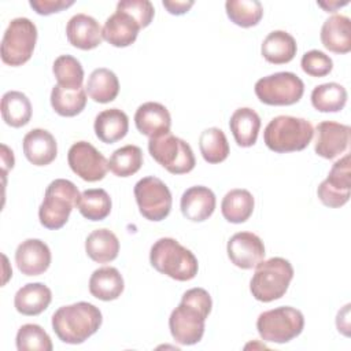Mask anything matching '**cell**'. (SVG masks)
I'll list each match as a JSON object with an SVG mask.
<instances>
[{"label": "cell", "instance_id": "cell-13", "mask_svg": "<svg viewBox=\"0 0 351 351\" xmlns=\"http://www.w3.org/2000/svg\"><path fill=\"white\" fill-rule=\"evenodd\" d=\"M70 169L84 181L96 182L106 177L108 160L88 141L74 143L67 152Z\"/></svg>", "mask_w": 351, "mask_h": 351}, {"label": "cell", "instance_id": "cell-29", "mask_svg": "<svg viewBox=\"0 0 351 351\" xmlns=\"http://www.w3.org/2000/svg\"><path fill=\"white\" fill-rule=\"evenodd\" d=\"M85 90L96 103H110L119 93V81L114 71L106 67H99L90 73L86 81Z\"/></svg>", "mask_w": 351, "mask_h": 351}, {"label": "cell", "instance_id": "cell-3", "mask_svg": "<svg viewBox=\"0 0 351 351\" xmlns=\"http://www.w3.org/2000/svg\"><path fill=\"white\" fill-rule=\"evenodd\" d=\"M149 262L156 271L177 281H189L199 270L195 254L171 237H162L152 244Z\"/></svg>", "mask_w": 351, "mask_h": 351}, {"label": "cell", "instance_id": "cell-19", "mask_svg": "<svg viewBox=\"0 0 351 351\" xmlns=\"http://www.w3.org/2000/svg\"><path fill=\"white\" fill-rule=\"evenodd\" d=\"M26 159L34 166H47L52 163L58 155V144L52 133L45 129L29 130L22 141Z\"/></svg>", "mask_w": 351, "mask_h": 351}, {"label": "cell", "instance_id": "cell-1", "mask_svg": "<svg viewBox=\"0 0 351 351\" xmlns=\"http://www.w3.org/2000/svg\"><path fill=\"white\" fill-rule=\"evenodd\" d=\"M211 296L204 288H191L184 292L180 304L169 318L173 339L182 346L199 343L204 335V322L211 313Z\"/></svg>", "mask_w": 351, "mask_h": 351}, {"label": "cell", "instance_id": "cell-20", "mask_svg": "<svg viewBox=\"0 0 351 351\" xmlns=\"http://www.w3.org/2000/svg\"><path fill=\"white\" fill-rule=\"evenodd\" d=\"M217 199L214 192L203 185L188 188L180 202L182 215L192 222H203L208 219L215 210Z\"/></svg>", "mask_w": 351, "mask_h": 351}, {"label": "cell", "instance_id": "cell-14", "mask_svg": "<svg viewBox=\"0 0 351 351\" xmlns=\"http://www.w3.org/2000/svg\"><path fill=\"white\" fill-rule=\"evenodd\" d=\"M230 262L244 270L255 267L265 258V244L259 236L252 232L234 233L226 245Z\"/></svg>", "mask_w": 351, "mask_h": 351}, {"label": "cell", "instance_id": "cell-41", "mask_svg": "<svg viewBox=\"0 0 351 351\" xmlns=\"http://www.w3.org/2000/svg\"><path fill=\"white\" fill-rule=\"evenodd\" d=\"M117 11L129 14L140 27H147L155 15V8L149 0H121L117 4Z\"/></svg>", "mask_w": 351, "mask_h": 351}, {"label": "cell", "instance_id": "cell-32", "mask_svg": "<svg viewBox=\"0 0 351 351\" xmlns=\"http://www.w3.org/2000/svg\"><path fill=\"white\" fill-rule=\"evenodd\" d=\"M347 103V90L337 82L317 85L311 92V104L321 112H337Z\"/></svg>", "mask_w": 351, "mask_h": 351}, {"label": "cell", "instance_id": "cell-25", "mask_svg": "<svg viewBox=\"0 0 351 351\" xmlns=\"http://www.w3.org/2000/svg\"><path fill=\"white\" fill-rule=\"evenodd\" d=\"M125 282L119 270L112 266L96 269L89 278V292L99 300H115L123 292Z\"/></svg>", "mask_w": 351, "mask_h": 351}, {"label": "cell", "instance_id": "cell-40", "mask_svg": "<svg viewBox=\"0 0 351 351\" xmlns=\"http://www.w3.org/2000/svg\"><path fill=\"white\" fill-rule=\"evenodd\" d=\"M302 70L310 77H325L333 69L332 59L322 51L311 49L302 56Z\"/></svg>", "mask_w": 351, "mask_h": 351}, {"label": "cell", "instance_id": "cell-37", "mask_svg": "<svg viewBox=\"0 0 351 351\" xmlns=\"http://www.w3.org/2000/svg\"><path fill=\"white\" fill-rule=\"evenodd\" d=\"M52 71L59 86L71 90L82 88L84 69L77 58L71 55L58 56L53 62Z\"/></svg>", "mask_w": 351, "mask_h": 351}, {"label": "cell", "instance_id": "cell-30", "mask_svg": "<svg viewBox=\"0 0 351 351\" xmlns=\"http://www.w3.org/2000/svg\"><path fill=\"white\" fill-rule=\"evenodd\" d=\"M255 200L250 191L236 188L229 191L221 203V211L223 218L230 223L245 222L254 211Z\"/></svg>", "mask_w": 351, "mask_h": 351}, {"label": "cell", "instance_id": "cell-39", "mask_svg": "<svg viewBox=\"0 0 351 351\" xmlns=\"http://www.w3.org/2000/svg\"><path fill=\"white\" fill-rule=\"evenodd\" d=\"M16 348L19 351H52L53 346L48 333L37 324H25L16 333Z\"/></svg>", "mask_w": 351, "mask_h": 351}, {"label": "cell", "instance_id": "cell-4", "mask_svg": "<svg viewBox=\"0 0 351 351\" xmlns=\"http://www.w3.org/2000/svg\"><path fill=\"white\" fill-rule=\"evenodd\" d=\"M314 129L304 118L278 115L273 118L263 132L266 147L277 154L304 149L313 140Z\"/></svg>", "mask_w": 351, "mask_h": 351}, {"label": "cell", "instance_id": "cell-24", "mask_svg": "<svg viewBox=\"0 0 351 351\" xmlns=\"http://www.w3.org/2000/svg\"><path fill=\"white\" fill-rule=\"evenodd\" d=\"M93 129L100 141L112 144L122 140L128 134L129 118L119 108H108L96 115Z\"/></svg>", "mask_w": 351, "mask_h": 351}, {"label": "cell", "instance_id": "cell-7", "mask_svg": "<svg viewBox=\"0 0 351 351\" xmlns=\"http://www.w3.org/2000/svg\"><path fill=\"white\" fill-rule=\"evenodd\" d=\"M304 328V317L300 310L281 306L259 314L256 329L263 341L284 344L298 337Z\"/></svg>", "mask_w": 351, "mask_h": 351}, {"label": "cell", "instance_id": "cell-38", "mask_svg": "<svg viewBox=\"0 0 351 351\" xmlns=\"http://www.w3.org/2000/svg\"><path fill=\"white\" fill-rule=\"evenodd\" d=\"M225 10L228 18L240 27H252L263 16V7L258 0H228Z\"/></svg>", "mask_w": 351, "mask_h": 351}, {"label": "cell", "instance_id": "cell-27", "mask_svg": "<svg viewBox=\"0 0 351 351\" xmlns=\"http://www.w3.org/2000/svg\"><path fill=\"white\" fill-rule=\"evenodd\" d=\"M298 51L295 38L285 30L270 32L261 47L265 60L273 64H284L291 62Z\"/></svg>", "mask_w": 351, "mask_h": 351}, {"label": "cell", "instance_id": "cell-5", "mask_svg": "<svg viewBox=\"0 0 351 351\" xmlns=\"http://www.w3.org/2000/svg\"><path fill=\"white\" fill-rule=\"evenodd\" d=\"M292 278L293 267L291 262L285 258L274 256L255 266V273L250 281V291L256 300L269 303L285 295Z\"/></svg>", "mask_w": 351, "mask_h": 351}, {"label": "cell", "instance_id": "cell-44", "mask_svg": "<svg viewBox=\"0 0 351 351\" xmlns=\"http://www.w3.org/2000/svg\"><path fill=\"white\" fill-rule=\"evenodd\" d=\"M348 311H350V304H346L344 308L337 313V318H336V325H337L339 332L341 330L346 336H348V328H350Z\"/></svg>", "mask_w": 351, "mask_h": 351}, {"label": "cell", "instance_id": "cell-45", "mask_svg": "<svg viewBox=\"0 0 351 351\" xmlns=\"http://www.w3.org/2000/svg\"><path fill=\"white\" fill-rule=\"evenodd\" d=\"M14 152L5 145H1V163H3V174L7 173L8 169L14 167Z\"/></svg>", "mask_w": 351, "mask_h": 351}, {"label": "cell", "instance_id": "cell-33", "mask_svg": "<svg viewBox=\"0 0 351 351\" xmlns=\"http://www.w3.org/2000/svg\"><path fill=\"white\" fill-rule=\"evenodd\" d=\"M78 211L89 221H103L111 213V197L101 188L86 189L81 193L78 203Z\"/></svg>", "mask_w": 351, "mask_h": 351}, {"label": "cell", "instance_id": "cell-10", "mask_svg": "<svg viewBox=\"0 0 351 351\" xmlns=\"http://www.w3.org/2000/svg\"><path fill=\"white\" fill-rule=\"evenodd\" d=\"M254 89L256 97L267 106H291L302 99L304 84L295 73L280 71L258 80Z\"/></svg>", "mask_w": 351, "mask_h": 351}, {"label": "cell", "instance_id": "cell-8", "mask_svg": "<svg viewBox=\"0 0 351 351\" xmlns=\"http://www.w3.org/2000/svg\"><path fill=\"white\" fill-rule=\"evenodd\" d=\"M37 27L29 18H14L1 40V60L12 67L25 64L33 55Z\"/></svg>", "mask_w": 351, "mask_h": 351}, {"label": "cell", "instance_id": "cell-17", "mask_svg": "<svg viewBox=\"0 0 351 351\" xmlns=\"http://www.w3.org/2000/svg\"><path fill=\"white\" fill-rule=\"evenodd\" d=\"M137 130L148 138L170 133L171 117L169 110L156 101H147L138 106L134 114Z\"/></svg>", "mask_w": 351, "mask_h": 351}, {"label": "cell", "instance_id": "cell-12", "mask_svg": "<svg viewBox=\"0 0 351 351\" xmlns=\"http://www.w3.org/2000/svg\"><path fill=\"white\" fill-rule=\"evenodd\" d=\"M350 155H344L336 160L328 177L318 185L317 196L322 204L332 208H339L350 200L351 189V169Z\"/></svg>", "mask_w": 351, "mask_h": 351}, {"label": "cell", "instance_id": "cell-2", "mask_svg": "<svg viewBox=\"0 0 351 351\" xmlns=\"http://www.w3.org/2000/svg\"><path fill=\"white\" fill-rule=\"evenodd\" d=\"M101 322V311L88 302L62 306L52 315L55 335L67 344L84 343L99 330Z\"/></svg>", "mask_w": 351, "mask_h": 351}, {"label": "cell", "instance_id": "cell-46", "mask_svg": "<svg viewBox=\"0 0 351 351\" xmlns=\"http://www.w3.org/2000/svg\"><path fill=\"white\" fill-rule=\"evenodd\" d=\"M348 1H343V3H339V1H329V3H322L319 1L318 5H321L322 8L326 10V12H335L337 7H341V5H346Z\"/></svg>", "mask_w": 351, "mask_h": 351}, {"label": "cell", "instance_id": "cell-6", "mask_svg": "<svg viewBox=\"0 0 351 351\" xmlns=\"http://www.w3.org/2000/svg\"><path fill=\"white\" fill-rule=\"evenodd\" d=\"M80 196L78 188L70 180L56 178L49 182L38 208L40 223L51 230L63 228L73 208L77 206Z\"/></svg>", "mask_w": 351, "mask_h": 351}, {"label": "cell", "instance_id": "cell-21", "mask_svg": "<svg viewBox=\"0 0 351 351\" xmlns=\"http://www.w3.org/2000/svg\"><path fill=\"white\" fill-rule=\"evenodd\" d=\"M140 29V25L129 14L115 11L106 19L101 32L103 38L112 47L125 48L136 41Z\"/></svg>", "mask_w": 351, "mask_h": 351}, {"label": "cell", "instance_id": "cell-42", "mask_svg": "<svg viewBox=\"0 0 351 351\" xmlns=\"http://www.w3.org/2000/svg\"><path fill=\"white\" fill-rule=\"evenodd\" d=\"M29 4L38 15H51L71 7L74 0H30Z\"/></svg>", "mask_w": 351, "mask_h": 351}, {"label": "cell", "instance_id": "cell-15", "mask_svg": "<svg viewBox=\"0 0 351 351\" xmlns=\"http://www.w3.org/2000/svg\"><path fill=\"white\" fill-rule=\"evenodd\" d=\"M350 126L333 121H322L315 128L314 151L318 156L333 159L343 154L350 144Z\"/></svg>", "mask_w": 351, "mask_h": 351}, {"label": "cell", "instance_id": "cell-9", "mask_svg": "<svg viewBox=\"0 0 351 351\" xmlns=\"http://www.w3.org/2000/svg\"><path fill=\"white\" fill-rule=\"evenodd\" d=\"M151 156L171 174H185L193 170L196 159L191 145L171 133L149 138Z\"/></svg>", "mask_w": 351, "mask_h": 351}, {"label": "cell", "instance_id": "cell-18", "mask_svg": "<svg viewBox=\"0 0 351 351\" xmlns=\"http://www.w3.org/2000/svg\"><path fill=\"white\" fill-rule=\"evenodd\" d=\"M101 30L103 29L93 16L86 14H75L67 22L66 36L73 47L89 51L101 44Z\"/></svg>", "mask_w": 351, "mask_h": 351}, {"label": "cell", "instance_id": "cell-16", "mask_svg": "<svg viewBox=\"0 0 351 351\" xmlns=\"http://www.w3.org/2000/svg\"><path fill=\"white\" fill-rule=\"evenodd\" d=\"M15 263L25 276H40L51 265L49 247L40 239H26L15 251Z\"/></svg>", "mask_w": 351, "mask_h": 351}, {"label": "cell", "instance_id": "cell-35", "mask_svg": "<svg viewBox=\"0 0 351 351\" xmlns=\"http://www.w3.org/2000/svg\"><path fill=\"white\" fill-rule=\"evenodd\" d=\"M143 165V151L140 147L128 144L115 149L108 159V170L117 177H130Z\"/></svg>", "mask_w": 351, "mask_h": 351}, {"label": "cell", "instance_id": "cell-22", "mask_svg": "<svg viewBox=\"0 0 351 351\" xmlns=\"http://www.w3.org/2000/svg\"><path fill=\"white\" fill-rule=\"evenodd\" d=\"M321 43L330 52L348 53L351 51L350 18L340 14L329 16L321 27Z\"/></svg>", "mask_w": 351, "mask_h": 351}, {"label": "cell", "instance_id": "cell-26", "mask_svg": "<svg viewBox=\"0 0 351 351\" xmlns=\"http://www.w3.org/2000/svg\"><path fill=\"white\" fill-rule=\"evenodd\" d=\"M229 128L237 145L244 148L252 147L258 138L261 118L255 110L250 107H240L232 114Z\"/></svg>", "mask_w": 351, "mask_h": 351}, {"label": "cell", "instance_id": "cell-43", "mask_svg": "<svg viewBox=\"0 0 351 351\" xmlns=\"http://www.w3.org/2000/svg\"><path fill=\"white\" fill-rule=\"evenodd\" d=\"M163 7L171 14V15H182L189 11V8L195 4L192 0L189 1H178V0H163Z\"/></svg>", "mask_w": 351, "mask_h": 351}, {"label": "cell", "instance_id": "cell-34", "mask_svg": "<svg viewBox=\"0 0 351 351\" xmlns=\"http://www.w3.org/2000/svg\"><path fill=\"white\" fill-rule=\"evenodd\" d=\"M51 106L60 117H75L86 106V90L64 89L56 84L51 90Z\"/></svg>", "mask_w": 351, "mask_h": 351}, {"label": "cell", "instance_id": "cell-28", "mask_svg": "<svg viewBox=\"0 0 351 351\" xmlns=\"http://www.w3.org/2000/svg\"><path fill=\"white\" fill-rule=\"evenodd\" d=\"M86 255L97 263H108L118 256L119 240L110 229H96L85 240Z\"/></svg>", "mask_w": 351, "mask_h": 351}, {"label": "cell", "instance_id": "cell-11", "mask_svg": "<svg viewBox=\"0 0 351 351\" xmlns=\"http://www.w3.org/2000/svg\"><path fill=\"white\" fill-rule=\"evenodd\" d=\"M134 197L140 214L154 222L165 219L171 210V192L169 186L158 177L148 176L138 180L134 185Z\"/></svg>", "mask_w": 351, "mask_h": 351}, {"label": "cell", "instance_id": "cell-31", "mask_svg": "<svg viewBox=\"0 0 351 351\" xmlns=\"http://www.w3.org/2000/svg\"><path fill=\"white\" fill-rule=\"evenodd\" d=\"M1 117L11 128H22L32 118V103L19 90H8L1 97Z\"/></svg>", "mask_w": 351, "mask_h": 351}, {"label": "cell", "instance_id": "cell-23", "mask_svg": "<svg viewBox=\"0 0 351 351\" xmlns=\"http://www.w3.org/2000/svg\"><path fill=\"white\" fill-rule=\"evenodd\" d=\"M51 300L52 292L45 284L29 282L16 291L14 306L23 315H38L48 308Z\"/></svg>", "mask_w": 351, "mask_h": 351}, {"label": "cell", "instance_id": "cell-36", "mask_svg": "<svg viewBox=\"0 0 351 351\" xmlns=\"http://www.w3.org/2000/svg\"><path fill=\"white\" fill-rule=\"evenodd\" d=\"M199 148L207 163H221L229 155V143L219 128H208L199 137Z\"/></svg>", "mask_w": 351, "mask_h": 351}]
</instances>
